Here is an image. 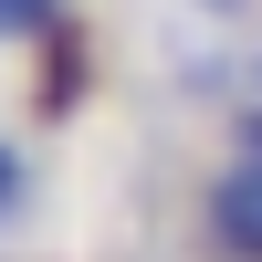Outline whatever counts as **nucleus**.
I'll return each instance as SVG.
<instances>
[{"mask_svg":"<svg viewBox=\"0 0 262 262\" xmlns=\"http://www.w3.org/2000/svg\"><path fill=\"white\" fill-rule=\"evenodd\" d=\"M200 231H210L231 262H262V158H221V168H210Z\"/></svg>","mask_w":262,"mask_h":262,"instance_id":"obj_1","label":"nucleus"},{"mask_svg":"<svg viewBox=\"0 0 262 262\" xmlns=\"http://www.w3.org/2000/svg\"><path fill=\"white\" fill-rule=\"evenodd\" d=\"M0 42H63V0H0Z\"/></svg>","mask_w":262,"mask_h":262,"instance_id":"obj_2","label":"nucleus"},{"mask_svg":"<svg viewBox=\"0 0 262 262\" xmlns=\"http://www.w3.org/2000/svg\"><path fill=\"white\" fill-rule=\"evenodd\" d=\"M21 210H32V158H21L11 137H0V231H11Z\"/></svg>","mask_w":262,"mask_h":262,"instance_id":"obj_3","label":"nucleus"},{"mask_svg":"<svg viewBox=\"0 0 262 262\" xmlns=\"http://www.w3.org/2000/svg\"><path fill=\"white\" fill-rule=\"evenodd\" d=\"M231 147H242V158H262V105H242V126H231Z\"/></svg>","mask_w":262,"mask_h":262,"instance_id":"obj_4","label":"nucleus"},{"mask_svg":"<svg viewBox=\"0 0 262 262\" xmlns=\"http://www.w3.org/2000/svg\"><path fill=\"white\" fill-rule=\"evenodd\" d=\"M252 105H262V53H252Z\"/></svg>","mask_w":262,"mask_h":262,"instance_id":"obj_5","label":"nucleus"},{"mask_svg":"<svg viewBox=\"0 0 262 262\" xmlns=\"http://www.w3.org/2000/svg\"><path fill=\"white\" fill-rule=\"evenodd\" d=\"M200 11H242V0H200Z\"/></svg>","mask_w":262,"mask_h":262,"instance_id":"obj_6","label":"nucleus"}]
</instances>
